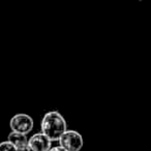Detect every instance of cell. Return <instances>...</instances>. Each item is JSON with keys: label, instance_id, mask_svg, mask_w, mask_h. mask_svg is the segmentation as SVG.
I'll return each mask as SVG.
<instances>
[{"label": "cell", "instance_id": "1", "mask_svg": "<svg viewBox=\"0 0 151 151\" xmlns=\"http://www.w3.org/2000/svg\"><path fill=\"white\" fill-rule=\"evenodd\" d=\"M67 130V122L62 114L56 110L49 111L40 121V132H44L52 142H56Z\"/></svg>", "mask_w": 151, "mask_h": 151}, {"label": "cell", "instance_id": "2", "mask_svg": "<svg viewBox=\"0 0 151 151\" xmlns=\"http://www.w3.org/2000/svg\"><path fill=\"white\" fill-rule=\"evenodd\" d=\"M59 145L66 151H81L84 146L83 136L77 130L67 129L58 140Z\"/></svg>", "mask_w": 151, "mask_h": 151}, {"label": "cell", "instance_id": "3", "mask_svg": "<svg viewBox=\"0 0 151 151\" xmlns=\"http://www.w3.org/2000/svg\"><path fill=\"white\" fill-rule=\"evenodd\" d=\"M9 127L14 132L28 134L34 127V120L30 115L25 113H18L9 120Z\"/></svg>", "mask_w": 151, "mask_h": 151}, {"label": "cell", "instance_id": "4", "mask_svg": "<svg viewBox=\"0 0 151 151\" xmlns=\"http://www.w3.org/2000/svg\"><path fill=\"white\" fill-rule=\"evenodd\" d=\"M28 146L31 151H49L52 147V141L44 132H40L30 137Z\"/></svg>", "mask_w": 151, "mask_h": 151}, {"label": "cell", "instance_id": "5", "mask_svg": "<svg viewBox=\"0 0 151 151\" xmlns=\"http://www.w3.org/2000/svg\"><path fill=\"white\" fill-rule=\"evenodd\" d=\"M7 140L11 143H13L17 148H19V147H23V146L28 145V140H29V138H28V136L25 134L12 130L9 134V136H7Z\"/></svg>", "mask_w": 151, "mask_h": 151}, {"label": "cell", "instance_id": "6", "mask_svg": "<svg viewBox=\"0 0 151 151\" xmlns=\"http://www.w3.org/2000/svg\"><path fill=\"white\" fill-rule=\"evenodd\" d=\"M0 151H17V147L9 140L0 142Z\"/></svg>", "mask_w": 151, "mask_h": 151}, {"label": "cell", "instance_id": "7", "mask_svg": "<svg viewBox=\"0 0 151 151\" xmlns=\"http://www.w3.org/2000/svg\"><path fill=\"white\" fill-rule=\"evenodd\" d=\"M49 151H66L63 147H61L60 145L58 146H54V147H51V149Z\"/></svg>", "mask_w": 151, "mask_h": 151}, {"label": "cell", "instance_id": "8", "mask_svg": "<svg viewBox=\"0 0 151 151\" xmlns=\"http://www.w3.org/2000/svg\"><path fill=\"white\" fill-rule=\"evenodd\" d=\"M17 151H31V149L29 148V146H28V145H26V146L17 148Z\"/></svg>", "mask_w": 151, "mask_h": 151}]
</instances>
